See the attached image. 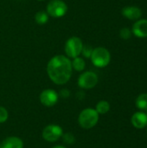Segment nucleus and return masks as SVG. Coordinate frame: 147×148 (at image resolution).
<instances>
[{"instance_id":"obj_7","label":"nucleus","mask_w":147,"mask_h":148,"mask_svg":"<svg viewBox=\"0 0 147 148\" xmlns=\"http://www.w3.org/2000/svg\"><path fill=\"white\" fill-rule=\"evenodd\" d=\"M62 134V128L58 125H49L42 131V138L49 142H55L58 140Z\"/></svg>"},{"instance_id":"obj_16","label":"nucleus","mask_w":147,"mask_h":148,"mask_svg":"<svg viewBox=\"0 0 147 148\" xmlns=\"http://www.w3.org/2000/svg\"><path fill=\"white\" fill-rule=\"evenodd\" d=\"M95 110L99 114H105L110 110V104L107 101H101L97 103Z\"/></svg>"},{"instance_id":"obj_23","label":"nucleus","mask_w":147,"mask_h":148,"mask_svg":"<svg viewBox=\"0 0 147 148\" xmlns=\"http://www.w3.org/2000/svg\"><path fill=\"white\" fill-rule=\"evenodd\" d=\"M37 1H43V0H37Z\"/></svg>"},{"instance_id":"obj_9","label":"nucleus","mask_w":147,"mask_h":148,"mask_svg":"<svg viewBox=\"0 0 147 148\" xmlns=\"http://www.w3.org/2000/svg\"><path fill=\"white\" fill-rule=\"evenodd\" d=\"M133 35L139 38H146L147 37V19L140 18L133 25L132 28Z\"/></svg>"},{"instance_id":"obj_14","label":"nucleus","mask_w":147,"mask_h":148,"mask_svg":"<svg viewBox=\"0 0 147 148\" xmlns=\"http://www.w3.org/2000/svg\"><path fill=\"white\" fill-rule=\"evenodd\" d=\"M71 64H72L73 69H75V70H76L78 72L83 71L85 67H86V63H85L84 59L80 57V56H77V57L74 58L73 61L71 62Z\"/></svg>"},{"instance_id":"obj_1","label":"nucleus","mask_w":147,"mask_h":148,"mask_svg":"<svg viewBox=\"0 0 147 148\" xmlns=\"http://www.w3.org/2000/svg\"><path fill=\"white\" fill-rule=\"evenodd\" d=\"M73 68L70 58L63 55L53 56L47 64V74L49 79L57 85L67 83L72 75Z\"/></svg>"},{"instance_id":"obj_11","label":"nucleus","mask_w":147,"mask_h":148,"mask_svg":"<svg viewBox=\"0 0 147 148\" xmlns=\"http://www.w3.org/2000/svg\"><path fill=\"white\" fill-rule=\"evenodd\" d=\"M131 121L135 128L142 129L147 126V114L144 112H137L132 116Z\"/></svg>"},{"instance_id":"obj_5","label":"nucleus","mask_w":147,"mask_h":148,"mask_svg":"<svg viewBox=\"0 0 147 148\" xmlns=\"http://www.w3.org/2000/svg\"><path fill=\"white\" fill-rule=\"evenodd\" d=\"M68 11V6L62 0H51L47 4V10L49 16L55 18L62 17Z\"/></svg>"},{"instance_id":"obj_20","label":"nucleus","mask_w":147,"mask_h":148,"mask_svg":"<svg viewBox=\"0 0 147 148\" xmlns=\"http://www.w3.org/2000/svg\"><path fill=\"white\" fill-rule=\"evenodd\" d=\"M8 117H9L8 111L3 107H1L0 106V123L5 122L7 121Z\"/></svg>"},{"instance_id":"obj_15","label":"nucleus","mask_w":147,"mask_h":148,"mask_svg":"<svg viewBox=\"0 0 147 148\" xmlns=\"http://www.w3.org/2000/svg\"><path fill=\"white\" fill-rule=\"evenodd\" d=\"M49 15L46 11H43V10H40L38 12L36 13L35 15V21L36 23L40 24V25H42V24H45L48 20H49Z\"/></svg>"},{"instance_id":"obj_8","label":"nucleus","mask_w":147,"mask_h":148,"mask_svg":"<svg viewBox=\"0 0 147 148\" xmlns=\"http://www.w3.org/2000/svg\"><path fill=\"white\" fill-rule=\"evenodd\" d=\"M58 94L53 89H45L40 95V101L45 107H53L58 101Z\"/></svg>"},{"instance_id":"obj_2","label":"nucleus","mask_w":147,"mask_h":148,"mask_svg":"<svg viewBox=\"0 0 147 148\" xmlns=\"http://www.w3.org/2000/svg\"><path fill=\"white\" fill-rule=\"evenodd\" d=\"M79 124L84 129L93 128L99 121V114L95 109L86 108L79 115Z\"/></svg>"},{"instance_id":"obj_22","label":"nucleus","mask_w":147,"mask_h":148,"mask_svg":"<svg viewBox=\"0 0 147 148\" xmlns=\"http://www.w3.org/2000/svg\"><path fill=\"white\" fill-rule=\"evenodd\" d=\"M53 148H66L65 147H62V146H56V147H54Z\"/></svg>"},{"instance_id":"obj_13","label":"nucleus","mask_w":147,"mask_h":148,"mask_svg":"<svg viewBox=\"0 0 147 148\" xmlns=\"http://www.w3.org/2000/svg\"><path fill=\"white\" fill-rule=\"evenodd\" d=\"M136 106L141 111L147 110V93L139 95L136 99Z\"/></svg>"},{"instance_id":"obj_6","label":"nucleus","mask_w":147,"mask_h":148,"mask_svg":"<svg viewBox=\"0 0 147 148\" xmlns=\"http://www.w3.org/2000/svg\"><path fill=\"white\" fill-rule=\"evenodd\" d=\"M98 83V76L93 71H86L78 78V85L83 89H91Z\"/></svg>"},{"instance_id":"obj_19","label":"nucleus","mask_w":147,"mask_h":148,"mask_svg":"<svg viewBox=\"0 0 147 148\" xmlns=\"http://www.w3.org/2000/svg\"><path fill=\"white\" fill-rule=\"evenodd\" d=\"M62 139H63L64 142H65V143H67V144H69V145L74 144V143H75V138L74 134H70V133L64 134H62Z\"/></svg>"},{"instance_id":"obj_4","label":"nucleus","mask_w":147,"mask_h":148,"mask_svg":"<svg viewBox=\"0 0 147 148\" xmlns=\"http://www.w3.org/2000/svg\"><path fill=\"white\" fill-rule=\"evenodd\" d=\"M83 42L80 37L72 36L68 38L65 43V54L68 58H75L81 54Z\"/></svg>"},{"instance_id":"obj_17","label":"nucleus","mask_w":147,"mask_h":148,"mask_svg":"<svg viewBox=\"0 0 147 148\" xmlns=\"http://www.w3.org/2000/svg\"><path fill=\"white\" fill-rule=\"evenodd\" d=\"M133 35V32H132V29H130L129 28L127 27H124L122 28L120 30V38L124 39V40H128L131 38Z\"/></svg>"},{"instance_id":"obj_21","label":"nucleus","mask_w":147,"mask_h":148,"mask_svg":"<svg viewBox=\"0 0 147 148\" xmlns=\"http://www.w3.org/2000/svg\"><path fill=\"white\" fill-rule=\"evenodd\" d=\"M60 95L62 96V97H63V98H68L69 95H70V92L68 90V89H62V90H61V93H60Z\"/></svg>"},{"instance_id":"obj_24","label":"nucleus","mask_w":147,"mask_h":148,"mask_svg":"<svg viewBox=\"0 0 147 148\" xmlns=\"http://www.w3.org/2000/svg\"><path fill=\"white\" fill-rule=\"evenodd\" d=\"M146 114H147V110H146Z\"/></svg>"},{"instance_id":"obj_18","label":"nucleus","mask_w":147,"mask_h":148,"mask_svg":"<svg viewBox=\"0 0 147 148\" xmlns=\"http://www.w3.org/2000/svg\"><path fill=\"white\" fill-rule=\"evenodd\" d=\"M93 50H94V49L92 48V46H90V45H88V44H83L82 50H81V54H82V56H85L86 58H90Z\"/></svg>"},{"instance_id":"obj_12","label":"nucleus","mask_w":147,"mask_h":148,"mask_svg":"<svg viewBox=\"0 0 147 148\" xmlns=\"http://www.w3.org/2000/svg\"><path fill=\"white\" fill-rule=\"evenodd\" d=\"M0 146L1 148H23V142L17 137H9Z\"/></svg>"},{"instance_id":"obj_3","label":"nucleus","mask_w":147,"mask_h":148,"mask_svg":"<svg viewBox=\"0 0 147 148\" xmlns=\"http://www.w3.org/2000/svg\"><path fill=\"white\" fill-rule=\"evenodd\" d=\"M90 58L95 67L105 68L110 63L111 54L107 49L104 47H97L94 49Z\"/></svg>"},{"instance_id":"obj_10","label":"nucleus","mask_w":147,"mask_h":148,"mask_svg":"<svg viewBox=\"0 0 147 148\" xmlns=\"http://www.w3.org/2000/svg\"><path fill=\"white\" fill-rule=\"evenodd\" d=\"M121 14L123 16H125L126 18H127L129 20L137 21V20L140 19V17L142 16V10L138 6L131 5V6L124 7L121 10Z\"/></svg>"}]
</instances>
